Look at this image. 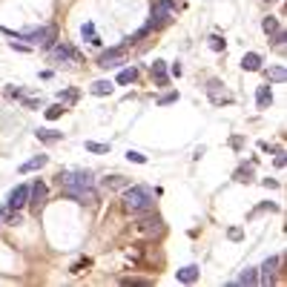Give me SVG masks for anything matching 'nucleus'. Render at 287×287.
I'll list each match as a JSON object with an SVG mask.
<instances>
[{
    "label": "nucleus",
    "mask_w": 287,
    "mask_h": 287,
    "mask_svg": "<svg viewBox=\"0 0 287 287\" xmlns=\"http://www.w3.org/2000/svg\"><path fill=\"white\" fill-rule=\"evenodd\" d=\"M75 98H78V92H75V89H69L66 95L60 92V101H66V103H72V101H75Z\"/></svg>",
    "instance_id": "nucleus-32"
},
{
    "label": "nucleus",
    "mask_w": 287,
    "mask_h": 287,
    "mask_svg": "<svg viewBox=\"0 0 287 287\" xmlns=\"http://www.w3.org/2000/svg\"><path fill=\"white\" fill-rule=\"evenodd\" d=\"M124 60H126V46H115V49H109V52H103V55L98 57V66L115 69V66H121Z\"/></svg>",
    "instance_id": "nucleus-5"
},
{
    "label": "nucleus",
    "mask_w": 287,
    "mask_h": 287,
    "mask_svg": "<svg viewBox=\"0 0 287 287\" xmlns=\"http://www.w3.org/2000/svg\"><path fill=\"white\" fill-rule=\"evenodd\" d=\"M63 195L72 198V201H78V204H95L98 201V193L92 187H72V190H63Z\"/></svg>",
    "instance_id": "nucleus-6"
},
{
    "label": "nucleus",
    "mask_w": 287,
    "mask_h": 287,
    "mask_svg": "<svg viewBox=\"0 0 287 287\" xmlns=\"http://www.w3.org/2000/svg\"><path fill=\"white\" fill-rule=\"evenodd\" d=\"M26 204H29V187H26V184H17L9 193V207L11 210H20V207H26Z\"/></svg>",
    "instance_id": "nucleus-7"
},
{
    "label": "nucleus",
    "mask_w": 287,
    "mask_h": 287,
    "mask_svg": "<svg viewBox=\"0 0 287 287\" xmlns=\"http://www.w3.org/2000/svg\"><path fill=\"white\" fill-rule=\"evenodd\" d=\"M112 89H115L112 80H95V83H92V95H109Z\"/></svg>",
    "instance_id": "nucleus-19"
},
{
    "label": "nucleus",
    "mask_w": 287,
    "mask_h": 287,
    "mask_svg": "<svg viewBox=\"0 0 287 287\" xmlns=\"http://www.w3.org/2000/svg\"><path fill=\"white\" fill-rule=\"evenodd\" d=\"M103 187H106V190H121V187H129V181L121 178V175H112V178H106V181H103Z\"/></svg>",
    "instance_id": "nucleus-20"
},
{
    "label": "nucleus",
    "mask_w": 287,
    "mask_h": 287,
    "mask_svg": "<svg viewBox=\"0 0 287 287\" xmlns=\"http://www.w3.org/2000/svg\"><path fill=\"white\" fill-rule=\"evenodd\" d=\"M152 78H155V83H158V86H167V66H164V60H155V63H152Z\"/></svg>",
    "instance_id": "nucleus-16"
},
{
    "label": "nucleus",
    "mask_w": 287,
    "mask_h": 287,
    "mask_svg": "<svg viewBox=\"0 0 287 287\" xmlns=\"http://www.w3.org/2000/svg\"><path fill=\"white\" fill-rule=\"evenodd\" d=\"M23 40H32L37 46H52L55 40V26H43V29H29V32H20Z\"/></svg>",
    "instance_id": "nucleus-4"
},
{
    "label": "nucleus",
    "mask_w": 287,
    "mask_h": 287,
    "mask_svg": "<svg viewBox=\"0 0 287 287\" xmlns=\"http://www.w3.org/2000/svg\"><path fill=\"white\" fill-rule=\"evenodd\" d=\"M86 149L101 155V152H109V144H95V141H86Z\"/></svg>",
    "instance_id": "nucleus-26"
},
{
    "label": "nucleus",
    "mask_w": 287,
    "mask_h": 287,
    "mask_svg": "<svg viewBox=\"0 0 287 287\" xmlns=\"http://www.w3.org/2000/svg\"><path fill=\"white\" fill-rule=\"evenodd\" d=\"M250 178H253V170H250V167H241V170L236 172V181H250Z\"/></svg>",
    "instance_id": "nucleus-28"
},
{
    "label": "nucleus",
    "mask_w": 287,
    "mask_h": 287,
    "mask_svg": "<svg viewBox=\"0 0 287 287\" xmlns=\"http://www.w3.org/2000/svg\"><path fill=\"white\" fill-rule=\"evenodd\" d=\"M195 279H198V267H195V264H187V267L178 270V282H181V285H193Z\"/></svg>",
    "instance_id": "nucleus-13"
},
{
    "label": "nucleus",
    "mask_w": 287,
    "mask_h": 287,
    "mask_svg": "<svg viewBox=\"0 0 287 287\" xmlns=\"http://www.w3.org/2000/svg\"><path fill=\"white\" fill-rule=\"evenodd\" d=\"M34 135H37V141H43V144H57V141H63V132H57V129H37Z\"/></svg>",
    "instance_id": "nucleus-12"
},
{
    "label": "nucleus",
    "mask_w": 287,
    "mask_h": 287,
    "mask_svg": "<svg viewBox=\"0 0 287 287\" xmlns=\"http://www.w3.org/2000/svg\"><path fill=\"white\" fill-rule=\"evenodd\" d=\"M210 49H216V52H224V40H221L218 34H213V37H210Z\"/></svg>",
    "instance_id": "nucleus-29"
},
{
    "label": "nucleus",
    "mask_w": 287,
    "mask_h": 287,
    "mask_svg": "<svg viewBox=\"0 0 287 287\" xmlns=\"http://www.w3.org/2000/svg\"><path fill=\"white\" fill-rule=\"evenodd\" d=\"M83 267H89V259H86V262H78V264H75V267H72V273H80Z\"/></svg>",
    "instance_id": "nucleus-33"
},
{
    "label": "nucleus",
    "mask_w": 287,
    "mask_h": 287,
    "mask_svg": "<svg viewBox=\"0 0 287 287\" xmlns=\"http://www.w3.org/2000/svg\"><path fill=\"white\" fill-rule=\"evenodd\" d=\"M60 190H72V187H92V172L86 170H72V172H60L57 175Z\"/></svg>",
    "instance_id": "nucleus-2"
},
{
    "label": "nucleus",
    "mask_w": 287,
    "mask_h": 287,
    "mask_svg": "<svg viewBox=\"0 0 287 287\" xmlns=\"http://www.w3.org/2000/svg\"><path fill=\"white\" fill-rule=\"evenodd\" d=\"M80 32H83V37H86L89 43H101V40H98V34H95V26H92V23H83V26H80Z\"/></svg>",
    "instance_id": "nucleus-24"
},
{
    "label": "nucleus",
    "mask_w": 287,
    "mask_h": 287,
    "mask_svg": "<svg viewBox=\"0 0 287 287\" xmlns=\"http://www.w3.org/2000/svg\"><path fill=\"white\" fill-rule=\"evenodd\" d=\"M46 195H49V190H46V184L37 178V181L32 184V190H29V204H32L34 210H40L43 201H46Z\"/></svg>",
    "instance_id": "nucleus-8"
},
{
    "label": "nucleus",
    "mask_w": 287,
    "mask_h": 287,
    "mask_svg": "<svg viewBox=\"0 0 287 287\" xmlns=\"http://www.w3.org/2000/svg\"><path fill=\"white\" fill-rule=\"evenodd\" d=\"M241 69H244V72H259V69H262V57L256 55V52H247L244 60H241Z\"/></svg>",
    "instance_id": "nucleus-11"
},
{
    "label": "nucleus",
    "mask_w": 287,
    "mask_h": 287,
    "mask_svg": "<svg viewBox=\"0 0 287 287\" xmlns=\"http://www.w3.org/2000/svg\"><path fill=\"white\" fill-rule=\"evenodd\" d=\"M152 201H155V195H152V190H149V187H144V184L126 187L124 207L129 210V213H147V210H152Z\"/></svg>",
    "instance_id": "nucleus-1"
},
{
    "label": "nucleus",
    "mask_w": 287,
    "mask_h": 287,
    "mask_svg": "<svg viewBox=\"0 0 287 287\" xmlns=\"http://www.w3.org/2000/svg\"><path fill=\"white\" fill-rule=\"evenodd\" d=\"M55 60H78V52L72 49V46H57L55 52H52Z\"/></svg>",
    "instance_id": "nucleus-17"
},
{
    "label": "nucleus",
    "mask_w": 287,
    "mask_h": 287,
    "mask_svg": "<svg viewBox=\"0 0 287 287\" xmlns=\"http://www.w3.org/2000/svg\"><path fill=\"white\" fill-rule=\"evenodd\" d=\"M262 29H264L267 34H276V32H279V20H276V17H264V20H262Z\"/></svg>",
    "instance_id": "nucleus-25"
},
{
    "label": "nucleus",
    "mask_w": 287,
    "mask_h": 287,
    "mask_svg": "<svg viewBox=\"0 0 287 287\" xmlns=\"http://www.w3.org/2000/svg\"><path fill=\"white\" fill-rule=\"evenodd\" d=\"M46 164H49V158H46V155H34V158H29V161H23V164H20V172L40 170V167H46Z\"/></svg>",
    "instance_id": "nucleus-14"
},
{
    "label": "nucleus",
    "mask_w": 287,
    "mask_h": 287,
    "mask_svg": "<svg viewBox=\"0 0 287 287\" xmlns=\"http://www.w3.org/2000/svg\"><path fill=\"white\" fill-rule=\"evenodd\" d=\"M256 103H259V109H267V106L273 103V92H270V86H259V92H256Z\"/></svg>",
    "instance_id": "nucleus-15"
},
{
    "label": "nucleus",
    "mask_w": 287,
    "mask_h": 287,
    "mask_svg": "<svg viewBox=\"0 0 287 287\" xmlns=\"http://www.w3.org/2000/svg\"><path fill=\"white\" fill-rule=\"evenodd\" d=\"M276 267H279V259H267V262L262 264V279H259V282H262V285H270V282H273V273H276Z\"/></svg>",
    "instance_id": "nucleus-10"
},
{
    "label": "nucleus",
    "mask_w": 287,
    "mask_h": 287,
    "mask_svg": "<svg viewBox=\"0 0 287 287\" xmlns=\"http://www.w3.org/2000/svg\"><path fill=\"white\" fill-rule=\"evenodd\" d=\"M172 101H178V92H170V95H161L158 98L161 106H167V103H172Z\"/></svg>",
    "instance_id": "nucleus-30"
},
{
    "label": "nucleus",
    "mask_w": 287,
    "mask_h": 287,
    "mask_svg": "<svg viewBox=\"0 0 287 287\" xmlns=\"http://www.w3.org/2000/svg\"><path fill=\"white\" fill-rule=\"evenodd\" d=\"M256 282H259V273H256L253 267H247V270L239 276V285H256Z\"/></svg>",
    "instance_id": "nucleus-21"
},
{
    "label": "nucleus",
    "mask_w": 287,
    "mask_h": 287,
    "mask_svg": "<svg viewBox=\"0 0 287 287\" xmlns=\"http://www.w3.org/2000/svg\"><path fill=\"white\" fill-rule=\"evenodd\" d=\"M141 233H161V221H158V218L141 221Z\"/></svg>",
    "instance_id": "nucleus-23"
},
{
    "label": "nucleus",
    "mask_w": 287,
    "mask_h": 287,
    "mask_svg": "<svg viewBox=\"0 0 287 287\" xmlns=\"http://www.w3.org/2000/svg\"><path fill=\"white\" fill-rule=\"evenodd\" d=\"M135 80H138V69H135V66L121 69V75H118V83H121V86H126V83H135Z\"/></svg>",
    "instance_id": "nucleus-18"
},
{
    "label": "nucleus",
    "mask_w": 287,
    "mask_h": 287,
    "mask_svg": "<svg viewBox=\"0 0 287 287\" xmlns=\"http://www.w3.org/2000/svg\"><path fill=\"white\" fill-rule=\"evenodd\" d=\"M126 158L135 161V164H144V161H147V155H141V152H132V149H129V152H126Z\"/></svg>",
    "instance_id": "nucleus-31"
},
{
    "label": "nucleus",
    "mask_w": 287,
    "mask_h": 287,
    "mask_svg": "<svg viewBox=\"0 0 287 287\" xmlns=\"http://www.w3.org/2000/svg\"><path fill=\"white\" fill-rule=\"evenodd\" d=\"M207 92H210V98H213L216 103H230V101H233V98H230V92H221V83H218V80H210Z\"/></svg>",
    "instance_id": "nucleus-9"
},
{
    "label": "nucleus",
    "mask_w": 287,
    "mask_h": 287,
    "mask_svg": "<svg viewBox=\"0 0 287 287\" xmlns=\"http://www.w3.org/2000/svg\"><path fill=\"white\" fill-rule=\"evenodd\" d=\"M285 78H287L285 66H273V69H267V80H276V83H282Z\"/></svg>",
    "instance_id": "nucleus-22"
},
{
    "label": "nucleus",
    "mask_w": 287,
    "mask_h": 287,
    "mask_svg": "<svg viewBox=\"0 0 287 287\" xmlns=\"http://www.w3.org/2000/svg\"><path fill=\"white\" fill-rule=\"evenodd\" d=\"M175 9H178V6H175V0H158V3L152 6V14H149L147 29H155V26H164V23H167V17H170V14H172Z\"/></svg>",
    "instance_id": "nucleus-3"
},
{
    "label": "nucleus",
    "mask_w": 287,
    "mask_h": 287,
    "mask_svg": "<svg viewBox=\"0 0 287 287\" xmlns=\"http://www.w3.org/2000/svg\"><path fill=\"white\" fill-rule=\"evenodd\" d=\"M60 115H63V106H60V103H55V106H49V109H46V118H52V121L60 118Z\"/></svg>",
    "instance_id": "nucleus-27"
}]
</instances>
